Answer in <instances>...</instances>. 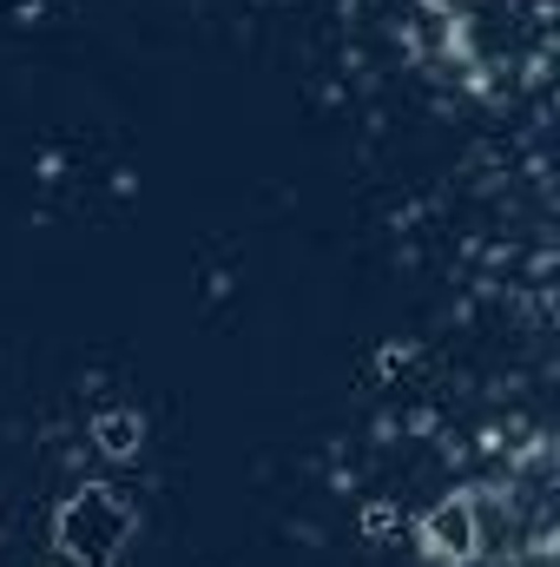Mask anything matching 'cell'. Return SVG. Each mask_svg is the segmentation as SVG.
Returning <instances> with one entry per match:
<instances>
[{"instance_id":"obj_5","label":"cell","mask_w":560,"mask_h":567,"mask_svg":"<svg viewBox=\"0 0 560 567\" xmlns=\"http://www.w3.org/2000/svg\"><path fill=\"white\" fill-rule=\"evenodd\" d=\"M403 363H409V350H403V343H390V350H383V357H376V370H383V377H396V370H403Z\"/></svg>"},{"instance_id":"obj_4","label":"cell","mask_w":560,"mask_h":567,"mask_svg":"<svg viewBox=\"0 0 560 567\" xmlns=\"http://www.w3.org/2000/svg\"><path fill=\"white\" fill-rule=\"evenodd\" d=\"M390 528H396V508H390V502H370V508H363V535H370V542H383Z\"/></svg>"},{"instance_id":"obj_3","label":"cell","mask_w":560,"mask_h":567,"mask_svg":"<svg viewBox=\"0 0 560 567\" xmlns=\"http://www.w3.org/2000/svg\"><path fill=\"white\" fill-rule=\"evenodd\" d=\"M93 442H100V455H113V462H133L145 442V423L133 410H106L100 423H93Z\"/></svg>"},{"instance_id":"obj_2","label":"cell","mask_w":560,"mask_h":567,"mask_svg":"<svg viewBox=\"0 0 560 567\" xmlns=\"http://www.w3.org/2000/svg\"><path fill=\"white\" fill-rule=\"evenodd\" d=\"M422 555L435 567H468L481 555V522H475V495H448L422 515Z\"/></svg>"},{"instance_id":"obj_1","label":"cell","mask_w":560,"mask_h":567,"mask_svg":"<svg viewBox=\"0 0 560 567\" xmlns=\"http://www.w3.org/2000/svg\"><path fill=\"white\" fill-rule=\"evenodd\" d=\"M133 508L120 488L86 482L80 495H66V508L53 515V548L66 567H120V548L133 542Z\"/></svg>"},{"instance_id":"obj_6","label":"cell","mask_w":560,"mask_h":567,"mask_svg":"<svg viewBox=\"0 0 560 567\" xmlns=\"http://www.w3.org/2000/svg\"><path fill=\"white\" fill-rule=\"evenodd\" d=\"M428 7H448V0H428Z\"/></svg>"}]
</instances>
